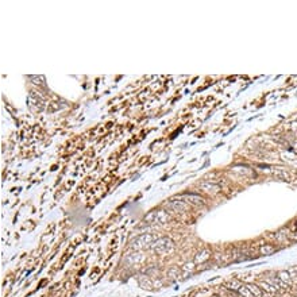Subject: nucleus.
<instances>
[{"label":"nucleus","instance_id":"f257e3e1","mask_svg":"<svg viewBox=\"0 0 297 297\" xmlns=\"http://www.w3.org/2000/svg\"><path fill=\"white\" fill-rule=\"evenodd\" d=\"M153 249L158 253H168V251L173 250V242L168 239V238H162V239L157 240L153 246Z\"/></svg>","mask_w":297,"mask_h":297},{"label":"nucleus","instance_id":"f03ea898","mask_svg":"<svg viewBox=\"0 0 297 297\" xmlns=\"http://www.w3.org/2000/svg\"><path fill=\"white\" fill-rule=\"evenodd\" d=\"M201 189H204L205 192H208V193H218L220 191V188L218 185H215V184H209V182H204V184H201L200 185Z\"/></svg>","mask_w":297,"mask_h":297},{"label":"nucleus","instance_id":"39448f33","mask_svg":"<svg viewBox=\"0 0 297 297\" xmlns=\"http://www.w3.org/2000/svg\"><path fill=\"white\" fill-rule=\"evenodd\" d=\"M274 251H276V249H274L272 245H262L259 249V253L262 255H270V254H273Z\"/></svg>","mask_w":297,"mask_h":297},{"label":"nucleus","instance_id":"20e7f679","mask_svg":"<svg viewBox=\"0 0 297 297\" xmlns=\"http://www.w3.org/2000/svg\"><path fill=\"white\" fill-rule=\"evenodd\" d=\"M169 207H170V208H173V209H176V211H178V212L185 211L188 208V205L184 201H173V202H170V204H169Z\"/></svg>","mask_w":297,"mask_h":297},{"label":"nucleus","instance_id":"423d86ee","mask_svg":"<svg viewBox=\"0 0 297 297\" xmlns=\"http://www.w3.org/2000/svg\"><path fill=\"white\" fill-rule=\"evenodd\" d=\"M247 289H249V290H250L253 294H255L256 297H259V296H261V292L258 290V288H256V286H254V285H249V286H247Z\"/></svg>","mask_w":297,"mask_h":297},{"label":"nucleus","instance_id":"7ed1b4c3","mask_svg":"<svg viewBox=\"0 0 297 297\" xmlns=\"http://www.w3.org/2000/svg\"><path fill=\"white\" fill-rule=\"evenodd\" d=\"M209 250H202V251H200V253H197V255L195 256V262L196 263H201V262H204V261H207L209 258Z\"/></svg>","mask_w":297,"mask_h":297}]
</instances>
